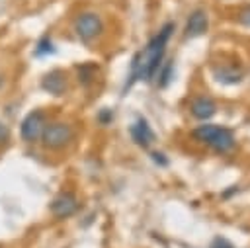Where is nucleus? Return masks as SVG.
Masks as SVG:
<instances>
[{
  "mask_svg": "<svg viewBox=\"0 0 250 248\" xmlns=\"http://www.w3.org/2000/svg\"><path fill=\"white\" fill-rule=\"evenodd\" d=\"M174 31V23H166L131 61V72H129V82L125 84V90L131 88L137 80H150L162 64L164 53H166V43Z\"/></svg>",
  "mask_w": 250,
  "mask_h": 248,
  "instance_id": "f257e3e1",
  "label": "nucleus"
},
{
  "mask_svg": "<svg viewBox=\"0 0 250 248\" xmlns=\"http://www.w3.org/2000/svg\"><path fill=\"white\" fill-rule=\"evenodd\" d=\"M193 137L197 141L205 143L207 146H211L219 154L230 152L236 145L234 133L227 127H221V125H199L197 129H193Z\"/></svg>",
  "mask_w": 250,
  "mask_h": 248,
  "instance_id": "f03ea898",
  "label": "nucleus"
},
{
  "mask_svg": "<svg viewBox=\"0 0 250 248\" xmlns=\"http://www.w3.org/2000/svg\"><path fill=\"white\" fill-rule=\"evenodd\" d=\"M72 29L82 43H92L104 33V20L96 12H82L74 18Z\"/></svg>",
  "mask_w": 250,
  "mask_h": 248,
  "instance_id": "7ed1b4c3",
  "label": "nucleus"
},
{
  "mask_svg": "<svg viewBox=\"0 0 250 248\" xmlns=\"http://www.w3.org/2000/svg\"><path fill=\"white\" fill-rule=\"evenodd\" d=\"M72 139H74L72 127L68 123H61V121H55V123L45 125L43 135H41L43 146L45 148H51V150H59V148L66 146Z\"/></svg>",
  "mask_w": 250,
  "mask_h": 248,
  "instance_id": "20e7f679",
  "label": "nucleus"
},
{
  "mask_svg": "<svg viewBox=\"0 0 250 248\" xmlns=\"http://www.w3.org/2000/svg\"><path fill=\"white\" fill-rule=\"evenodd\" d=\"M45 125H47L45 113H43L41 109H33V111H29V113L23 117V121H21V125H20V135H21V139H23L25 143H35V141L41 139Z\"/></svg>",
  "mask_w": 250,
  "mask_h": 248,
  "instance_id": "39448f33",
  "label": "nucleus"
},
{
  "mask_svg": "<svg viewBox=\"0 0 250 248\" xmlns=\"http://www.w3.org/2000/svg\"><path fill=\"white\" fill-rule=\"evenodd\" d=\"M78 211V199L74 193L70 191H62L59 193L53 201H51V213L57 217V219H66L70 215H74Z\"/></svg>",
  "mask_w": 250,
  "mask_h": 248,
  "instance_id": "423d86ee",
  "label": "nucleus"
},
{
  "mask_svg": "<svg viewBox=\"0 0 250 248\" xmlns=\"http://www.w3.org/2000/svg\"><path fill=\"white\" fill-rule=\"evenodd\" d=\"M41 88H43L45 92L53 94V96L64 94V90H66V74L61 72V70H51V72H47V74L43 76V80H41Z\"/></svg>",
  "mask_w": 250,
  "mask_h": 248,
  "instance_id": "0eeeda50",
  "label": "nucleus"
},
{
  "mask_svg": "<svg viewBox=\"0 0 250 248\" xmlns=\"http://www.w3.org/2000/svg\"><path fill=\"white\" fill-rule=\"evenodd\" d=\"M129 131H131L133 141H135L139 146H143V148L150 146V143L154 141V131L150 129V125H148L146 119H143V117H139V119L131 125Z\"/></svg>",
  "mask_w": 250,
  "mask_h": 248,
  "instance_id": "6e6552de",
  "label": "nucleus"
},
{
  "mask_svg": "<svg viewBox=\"0 0 250 248\" xmlns=\"http://www.w3.org/2000/svg\"><path fill=\"white\" fill-rule=\"evenodd\" d=\"M207 14L203 10H195L191 12V16L188 18V23H186V37H199L207 31Z\"/></svg>",
  "mask_w": 250,
  "mask_h": 248,
  "instance_id": "1a4fd4ad",
  "label": "nucleus"
},
{
  "mask_svg": "<svg viewBox=\"0 0 250 248\" xmlns=\"http://www.w3.org/2000/svg\"><path fill=\"white\" fill-rule=\"evenodd\" d=\"M189 109H191V115H193L195 119L205 121V119H209V117L215 115L217 105H215V102H213L211 98H207V96H199V98H195V100L191 102Z\"/></svg>",
  "mask_w": 250,
  "mask_h": 248,
  "instance_id": "9d476101",
  "label": "nucleus"
},
{
  "mask_svg": "<svg viewBox=\"0 0 250 248\" xmlns=\"http://www.w3.org/2000/svg\"><path fill=\"white\" fill-rule=\"evenodd\" d=\"M76 72H78V82L82 86H90L96 78V72H98V66L92 64V62H84L80 66H76Z\"/></svg>",
  "mask_w": 250,
  "mask_h": 248,
  "instance_id": "9b49d317",
  "label": "nucleus"
},
{
  "mask_svg": "<svg viewBox=\"0 0 250 248\" xmlns=\"http://www.w3.org/2000/svg\"><path fill=\"white\" fill-rule=\"evenodd\" d=\"M49 53H55V47H53V41L45 35L43 39H39V43H37V47H35V55H49Z\"/></svg>",
  "mask_w": 250,
  "mask_h": 248,
  "instance_id": "f8f14e48",
  "label": "nucleus"
},
{
  "mask_svg": "<svg viewBox=\"0 0 250 248\" xmlns=\"http://www.w3.org/2000/svg\"><path fill=\"white\" fill-rule=\"evenodd\" d=\"M170 74H172V64L170 62H166L164 64V68L162 70H158V86H166L168 82H170Z\"/></svg>",
  "mask_w": 250,
  "mask_h": 248,
  "instance_id": "ddd939ff",
  "label": "nucleus"
},
{
  "mask_svg": "<svg viewBox=\"0 0 250 248\" xmlns=\"http://www.w3.org/2000/svg\"><path fill=\"white\" fill-rule=\"evenodd\" d=\"M238 21H240L242 25L250 27V6H246V8L240 12V16H238Z\"/></svg>",
  "mask_w": 250,
  "mask_h": 248,
  "instance_id": "4468645a",
  "label": "nucleus"
},
{
  "mask_svg": "<svg viewBox=\"0 0 250 248\" xmlns=\"http://www.w3.org/2000/svg\"><path fill=\"white\" fill-rule=\"evenodd\" d=\"M8 139H10V129L0 121V145H2V143H6Z\"/></svg>",
  "mask_w": 250,
  "mask_h": 248,
  "instance_id": "2eb2a0df",
  "label": "nucleus"
},
{
  "mask_svg": "<svg viewBox=\"0 0 250 248\" xmlns=\"http://www.w3.org/2000/svg\"><path fill=\"white\" fill-rule=\"evenodd\" d=\"M111 117H113L111 111H102V113H100V121H102V123H107Z\"/></svg>",
  "mask_w": 250,
  "mask_h": 248,
  "instance_id": "dca6fc26",
  "label": "nucleus"
},
{
  "mask_svg": "<svg viewBox=\"0 0 250 248\" xmlns=\"http://www.w3.org/2000/svg\"><path fill=\"white\" fill-rule=\"evenodd\" d=\"M162 156H164V154H160V152H154V154H152L154 162H160L162 166H166V164H168V160H166V158H162Z\"/></svg>",
  "mask_w": 250,
  "mask_h": 248,
  "instance_id": "f3484780",
  "label": "nucleus"
},
{
  "mask_svg": "<svg viewBox=\"0 0 250 248\" xmlns=\"http://www.w3.org/2000/svg\"><path fill=\"white\" fill-rule=\"evenodd\" d=\"M2 84H4V76L0 74V88H2Z\"/></svg>",
  "mask_w": 250,
  "mask_h": 248,
  "instance_id": "a211bd4d",
  "label": "nucleus"
}]
</instances>
